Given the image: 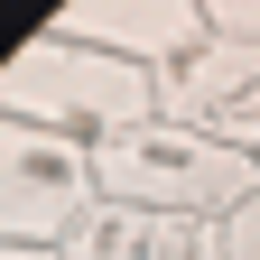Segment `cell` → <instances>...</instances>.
Segmentation results:
<instances>
[{"instance_id":"obj_1","label":"cell","mask_w":260,"mask_h":260,"mask_svg":"<svg viewBox=\"0 0 260 260\" xmlns=\"http://www.w3.org/2000/svg\"><path fill=\"white\" fill-rule=\"evenodd\" d=\"M0 112L38 121V130H75V140H112V130L158 121V75L38 28V38H19L10 65H0Z\"/></svg>"},{"instance_id":"obj_2","label":"cell","mask_w":260,"mask_h":260,"mask_svg":"<svg viewBox=\"0 0 260 260\" xmlns=\"http://www.w3.org/2000/svg\"><path fill=\"white\" fill-rule=\"evenodd\" d=\"M93 177H103V205H158V214H205L223 223L260 186V158L251 149H223L186 121H140V130H112L93 140Z\"/></svg>"},{"instance_id":"obj_3","label":"cell","mask_w":260,"mask_h":260,"mask_svg":"<svg viewBox=\"0 0 260 260\" xmlns=\"http://www.w3.org/2000/svg\"><path fill=\"white\" fill-rule=\"evenodd\" d=\"M103 214V177H93V140L38 121H0V242L65 251Z\"/></svg>"},{"instance_id":"obj_4","label":"cell","mask_w":260,"mask_h":260,"mask_svg":"<svg viewBox=\"0 0 260 260\" xmlns=\"http://www.w3.org/2000/svg\"><path fill=\"white\" fill-rule=\"evenodd\" d=\"M158 112L186 121V130H205V140H223V149L260 158V47H242V38L186 47L168 75H158Z\"/></svg>"},{"instance_id":"obj_5","label":"cell","mask_w":260,"mask_h":260,"mask_svg":"<svg viewBox=\"0 0 260 260\" xmlns=\"http://www.w3.org/2000/svg\"><path fill=\"white\" fill-rule=\"evenodd\" d=\"M47 38H75L93 56H121V65H149L168 75L186 47H205V0H65L47 19Z\"/></svg>"},{"instance_id":"obj_6","label":"cell","mask_w":260,"mask_h":260,"mask_svg":"<svg viewBox=\"0 0 260 260\" xmlns=\"http://www.w3.org/2000/svg\"><path fill=\"white\" fill-rule=\"evenodd\" d=\"M75 260H223V223L205 214H158V205H103L84 223Z\"/></svg>"},{"instance_id":"obj_7","label":"cell","mask_w":260,"mask_h":260,"mask_svg":"<svg viewBox=\"0 0 260 260\" xmlns=\"http://www.w3.org/2000/svg\"><path fill=\"white\" fill-rule=\"evenodd\" d=\"M223 260H260V186L223 214Z\"/></svg>"},{"instance_id":"obj_8","label":"cell","mask_w":260,"mask_h":260,"mask_svg":"<svg viewBox=\"0 0 260 260\" xmlns=\"http://www.w3.org/2000/svg\"><path fill=\"white\" fill-rule=\"evenodd\" d=\"M0 260H75V251H38V242H0Z\"/></svg>"}]
</instances>
